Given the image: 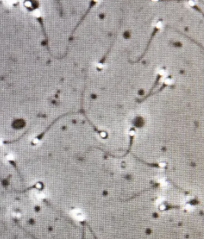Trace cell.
Listing matches in <instances>:
<instances>
[{
	"label": "cell",
	"mask_w": 204,
	"mask_h": 239,
	"mask_svg": "<svg viewBox=\"0 0 204 239\" xmlns=\"http://www.w3.org/2000/svg\"><path fill=\"white\" fill-rule=\"evenodd\" d=\"M97 66L98 68H100V69H101V68H102V67H103V65L101 63H98V64H97Z\"/></svg>",
	"instance_id": "cell-4"
},
{
	"label": "cell",
	"mask_w": 204,
	"mask_h": 239,
	"mask_svg": "<svg viewBox=\"0 0 204 239\" xmlns=\"http://www.w3.org/2000/svg\"><path fill=\"white\" fill-rule=\"evenodd\" d=\"M161 27H162V24H161V22H160V21H159V22H158V23H157V28H161Z\"/></svg>",
	"instance_id": "cell-2"
},
{
	"label": "cell",
	"mask_w": 204,
	"mask_h": 239,
	"mask_svg": "<svg viewBox=\"0 0 204 239\" xmlns=\"http://www.w3.org/2000/svg\"><path fill=\"white\" fill-rule=\"evenodd\" d=\"M194 4H195V2H194L193 1H190V2H189V5H191V6H192V5H194Z\"/></svg>",
	"instance_id": "cell-3"
},
{
	"label": "cell",
	"mask_w": 204,
	"mask_h": 239,
	"mask_svg": "<svg viewBox=\"0 0 204 239\" xmlns=\"http://www.w3.org/2000/svg\"><path fill=\"white\" fill-rule=\"evenodd\" d=\"M172 82V81L171 79H165V83H166V84H171Z\"/></svg>",
	"instance_id": "cell-1"
}]
</instances>
